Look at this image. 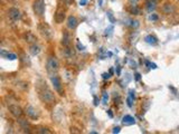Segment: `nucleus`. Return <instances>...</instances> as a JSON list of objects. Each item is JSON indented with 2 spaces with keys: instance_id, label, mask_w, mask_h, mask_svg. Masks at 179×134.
<instances>
[{
  "instance_id": "1",
  "label": "nucleus",
  "mask_w": 179,
  "mask_h": 134,
  "mask_svg": "<svg viewBox=\"0 0 179 134\" xmlns=\"http://www.w3.org/2000/svg\"><path fill=\"white\" fill-rule=\"evenodd\" d=\"M36 91L38 97L40 98V101L43 103L46 104H54L56 102V97H55L54 92L48 87V85L46 84V82H44L43 79H39L38 82L36 83Z\"/></svg>"
},
{
  "instance_id": "11",
  "label": "nucleus",
  "mask_w": 179,
  "mask_h": 134,
  "mask_svg": "<svg viewBox=\"0 0 179 134\" xmlns=\"http://www.w3.org/2000/svg\"><path fill=\"white\" fill-rule=\"evenodd\" d=\"M78 26V19L75 16H70L67 18V28L70 30L76 29V27Z\"/></svg>"
},
{
  "instance_id": "9",
  "label": "nucleus",
  "mask_w": 179,
  "mask_h": 134,
  "mask_svg": "<svg viewBox=\"0 0 179 134\" xmlns=\"http://www.w3.org/2000/svg\"><path fill=\"white\" fill-rule=\"evenodd\" d=\"M25 112H26L27 116H28V118H30L31 120H37V118H39L38 111L36 110L35 107H32V106H27Z\"/></svg>"
},
{
  "instance_id": "2",
  "label": "nucleus",
  "mask_w": 179,
  "mask_h": 134,
  "mask_svg": "<svg viewBox=\"0 0 179 134\" xmlns=\"http://www.w3.org/2000/svg\"><path fill=\"white\" fill-rule=\"evenodd\" d=\"M46 71L52 76L56 75L57 71H59V62L55 56H49L46 60Z\"/></svg>"
},
{
  "instance_id": "22",
  "label": "nucleus",
  "mask_w": 179,
  "mask_h": 134,
  "mask_svg": "<svg viewBox=\"0 0 179 134\" xmlns=\"http://www.w3.org/2000/svg\"><path fill=\"white\" fill-rule=\"evenodd\" d=\"M7 59H9V60H15L16 58H17V56L15 55V54H11V53H7V55L5 56Z\"/></svg>"
},
{
  "instance_id": "29",
  "label": "nucleus",
  "mask_w": 179,
  "mask_h": 134,
  "mask_svg": "<svg viewBox=\"0 0 179 134\" xmlns=\"http://www.w3.org/2000/svg\"><path fill=\"white\" fill-rule=\"evenodd\" d=\"M38 132H39V133H50V131H48V129H44V127L39 129Z\"/></svg>"
},
{
  "instance_id": "4",
  "label": "nucleus",
  "mask_w": 179,
  "mask_h": 134,
  "mask_svg": "<svg viewBox=\"0 0 179 134\" xmlns=\"http://www.w3.org/2000/svg\"><path fill=\"white\" fill-rule=\"evenodd\" d=\"M45 9H46V5L44 0H34L32 2V10L35 16L43 17L45 14Z\"/></svg>"
},
{
  "instance_id": "39",
  "label": "nucleus",
  "mask_w": 179,
  "mask_h": 134,
  "mask_svg": "<svg viewBox=\"0 0 179 134\" xmlns=\"http://www.w3.org/2000/svg\"><path fill=\"white\" fill-rule=\"evenodd\" d=\"M135 79H137V80L140 79V74H135Z\"/></svg>"
},
{
  "instance_id": "10",
  "label": "nucleus",
  "mask_w": 179,
  "mask_h": 134,
  "mask_svg": "<svg viewBox=\"0 0 179 134\" xmlns=\"http://www.w3.org/2000/svg\"><path fill=\"white\" fill-rule=\"evenodd\" d=\"M62 45L64 47H70L72 45V36L67 30H64L63 32V38H62Z\"/></svg>"
},
{
  "instance_id": "20",
  "label": "nucleus",
  "mask_w": 179,
  "mask_h": 134,
  "mask_svg": "<svg viewBox=\"0 0 179 134\" xmlns=\"http://www.w3.org/2000/svg\"><path fill=\"white\" fill-rule=\"evenodd\" d=\"M19 124L21 125V127H23V130H27L29 127V124H28V122L26 120H19Z\"/></svg>"
},
{
  "instance_id": "32",
  "label": "nucleus",
  "mask_w": 179,
  "mask_h": 134,
  "mask_svg": "<svg viewBox=\"0 0 179 134\" xmlns=\"http://www.w3.org/2000/svg\"><path fill=\"white\" fill-rule=\"evenodd\" d=\"M129 96H130V97H132L133 100H135V93H134V91L131 89V91L129 92Z\"/></svg>"
},
{
  "instance_id": "5",
  "label": "nucleus",
  "mask_w": 179,
  "mask_h": 134,
  "mask_svg": "<svg viewBox=\"0 0 179 134\" xmlns=\"http://www.w3.org/2000/svg\"><path fill=\"white\" fill-rule=\"evenodd\" d=\"M50 82H52V85H53L55 91L59 95H63V85L61 77L57 76V75H52L50 76Z\"/></svg>"
},
{
  "instance_id": "6",
  "label": "nucleus",
  "mask_w": 179,
  "mask_h": 134,
  "mask_svg": "<svg viewBox=\"0 0 179 134\" xmlns=\"http://www.w3.org/2000/svg\"><path fill=\"white\" fill-rule=\"evenodd\" d=\"M65 17H66V11H65V9L61 7V6H58L57 9H56V12H55L54 15V20L56 24H62L63 21L65 20Z\"/></svg>"
},
{
  "instance_id": "40",
  "label": "nucleus",
  "mask_w": 179,
  "mask_h": 134,
  "mask_svg": "<svg viewBox=\"0 0 179 134\" xmlns=\"http://www.w3.org/2000/svg\"><path fill=\"white\" fill-rule=\"evenodd\" d=\"M178 1H179V0H178Z\"/></svg>"
},
{
  "instance_id": "34",
  "label": "nucleus",
  "mask_w": 179,
  "mask_h": 134,
  "mask_svg": "<svg viewBox=\"0 0 179 134\" xmlns=\"http://www.w3.org/2000/svg\"><path fill=\"white\" fill-rule=\"evenodd\" d=\"M150 20H158V16L155 15V14H152V15L150 16Z\"/></svg>"
},
{
  "instance_id": "37",
  "label": "nucleus",
  "mask_w": 179,
  "mask_h": 134,
  "mask_svg": "<svg viewBox=\"0 0 179 134\" xmlns=\"http://www.w3.org/2000/svg\"><path fill=\"white\" fill-rule=\"evenodd\" d=\"M94 104H95V105H97V104H99V101H97V97H96V96L94 97Z\"/></svg>"
},
{
  "instance_id": "7",
  "label": "nucleus",
  "mask_w": 179,
  "mask_h": 134,
  "mask_svg": "<svg viewBox=\"0 0 179 134\" xmlns=\"http://www.w3.org/2000/svg\"><path fill=\"white\" fill-rule=\"evenodd\" d=\"M8 18H9L12 23H16V21L20 20V18H21V14H20L19 9L14 8V7L8 9Z\"/></svg>"
},
{
  "instance_id": "36",
  "label": "nucleus",
  "mask_w": 179,
  "mask_h": 134,
  "mask_svg": "<svg viewBox=\"0 0 179 134\" xmlns=\"http://www.w3.org/2000/svg\"><path fill=\"white\" fill-rule=\"evenodd\" d=\"M86 2H87V0H81V1H79V5H81V6H85Z\"/></svg>"
},
{
  "instance_id": "8",
  "label": "nucleus",
  "mask_w": 179,
  "mask_h": 134,
  "mask_svg": "<svg viewBox=\"0 0 179 134\" xmlns=\"http://www.w3.org/2000/svg\"><path fill=\"white\" fill-rule=\"evenodd\" d=\"M8 110L10 112L11 115H14L15 118H20L23 115V110L20 106H18L17 104H10L8 105Z\"/></svg>"
},
{
  "instance_id": "33",
  "label": "nucleus",
  "mask_w": 179,
  "mask_h": 134,
  "mask_svg": "<svg viewBox=\"0 0 179 134\" xmlns=\"http://www.w3.org/2000/svg\"><path fill=\"white\" fill-rule=\"evenodd\" d=\"M77 48L79 50H84V49H85V47H84L82 44H79V41H77Z\"/></svg>"
},
{
  "instance_id": "23",
  "label": "nucleus",
  "mask_w": 179,
  "mask_h": 134,
  "mask_svg": "<svg viewBox=\"0 0 179 134\" xmlns=\"http://www.w3.org/2000/svg\"><path fill=\"white\" fill-rule=\"evenodd\" d=\"M133 102H134V100H133L132 97H130V96H128V97H126V104H128V106H129V107H132Z\"/></svg>"
},
{
  "instance_id": "24",
  "label": "nucleus",
  "mask_w": 179,
  "mask_h": 134,
  "mask_svg": "<svg viewBox=\"0 0 179 134\" xmlns=\"http://www.w3.org/2000/svg\"><path fill=\"white\" fill-rule=\"evenodd\" d=\"M146 64H147V66H149V68H152V69H156V68H157V65H156V64L150 63L149 60H147V62H146Z\"/></svg>"
},
{
  "instance_id": "15",
  "label": "nucleus",
  "mask_w": 179,
  "mask_h": 134,
  "mask_svg": "<svg viewBox=\"0 0 179 134\" xmlns=\"http://www.w3.org/2000/svg\"><path fill=\"white\" fill-rule=\"evenodd\" d=\"M63 55L65 56L66 58H72V57H74L75 56V52H74V49L70 47H64L63 49Z\"/></svg>"
},
{
  "instance_id": "17",
  "label": "nucleus",
  "mask_w": 179,
  "mask_h": 134,
  "mask_svg": "<svg viewBox=\"0 0 179 134\" xmlns=\"http://www.w3.org/2000/svg\"><path fill=\"white\" fill-rule=\"evenodd\" d=\"M157 7V1H153V0H147V3H146V8L148 11H153Z\"/></svg>"
},
{
  "instance_id": "3",
  "label": "nucleus",
  "mask_w": 179,
  "mask_h": 134,
  "mask_svg": "<svg viewBox=\"0 0 179 134\" xmlns=\"http://www.w3.org/2000/svg\"><path fill=\"white\" fill-rule=\"evenodd\" d=\"M38 32L45 39L50 40L53 38V30H52L50 26L45 21H43L38 25Z\"/></svg>"
},
{
  "instance_id": "25",
  "label": "nucleus",
  "mask_w": 179,
  "mask_h": 134,
  "mask_svg": "<svg viewBox=\"0 0 179 134\" xmlns=\"http://www.w3.org/2000/svg\"><path fill=\"white\" fill-rule=\"evenodd\" d=\"M59 1L63 2V3H65L66 6H70V5H72L74 2V0H59Z\"/></svg>"
},
{
  "instance_id": "35",
  "label": "nucleus",
  "mask_w": 179,
  "mask_h": 134,
  "mask_svg": "<svg viewBox=\"0 0 179 134\" xmlns=\"http://www.w3.org/2000/svg\"><path fill=\"white\" fill-rule=\"evenodd\" d=\"M129 1L131 5H138V2H139V0H129Z\"/></svg>"
},
{
  "instance_id": "14",
  "label": "nucleus",
  "mask_w": 179,
  "mask_h": 134,
  "mask_svg": "<svg viewBox=\"0 0 179 134\" xmlns=\"http://www.w3.org/2000/svg\"><path fill=\"white\" fill-rule=\"evenodd\" d=\"M122 123H123V125H125V126L133 125V124H135V120H134V118H132L131 115H124V116L122 118Z\"/></svg>"
},
{
  "instance_id": "18",
  "label": "nucleus",
  "mask_w": 179,
  "mask_h": 134,
  "mask_svg": "<svg viewBox=\"0 0 179 134\" xmlns=\"http://www.w3.org/2000/svg\"><path fill=\"white\" fill-rule=\"evenodd\" d=\"M129 12L130 14H132V15H140V12H141V10L140 8L138 7V5H131L130 3V7H129Z\"/></svg>"
},
{
  "instance_id": "27",
  "label": "nucleus",
  "mask_w": 179,
  "mask_h": 134,
  "mask_svg": "<svg viewBox=\"0 0 179 134\" xmlns=\"http://www.w3.org/2000/svg\"><path fill=\"white\" fill-rule=\"evenodd\" d=\"M112 30H113V27H109L105 29V36H110L112 34Z\"/></svg>"
},
{
  "instance_id": "31",
  "label": "nucleus",
  "mask_w": 179,
  "mask_h": 134,
  "mask_svg": "<svg viewBox=\"0 0 179 134\" xmlns=\"http://www.w3.org/2000/svg\"><path fill=\"white\" fill-rule=\"evenodd\" d=\"M102 77H103V79H109L110 77H111V74H110V73H104V74L102 75Z\"/></svg>"
},
{
  "instance_id": "28",
  "label": "nucleus",
  "mask_w": 179,
  "mask_h": 134,
  "mask_svg": "<svg viewBox=\"0 0 179 134\" xmlns=\"http://www.w3.org/2000/svg\"><path fill=\"white\" fill-rule=\"evenodd\" d=\"M108 100H109V95H108V93H104L103 94V104H106Z\"/></svg>"
},
{
  "instance_id": "30",
  "label": "nucleus",
  "mask_w": 179,
  "mask_h": 134,
  "mask_svg": "<svg viewBox=\"0 0 179 134\" xmlns=\"http://www.w3.org/2000/svg\"><path fill=\"white\" fill-rule=\"evenodd\" d=\"M120 131H121V127H120V126H115V127L112 130V133H120Z\"/></svg>"
},
{
  "instance_id": "16",
  "label": "nucleus",
  "mask_w": 179,
  "mask_h": 134,
  "mask_svg": "<svg viewBox=\"0 0 179 134\" xmlns=\"http://www.w3.org/2000/svg\"><path fill=\"white\" fill-rule=\"evenodd\" d=\"M39 52H40V47H39L37 44H32V45L29 46V53H30L32 56L38 55Z\"/></svg>"
},
{
  "instance_id": "19",
  "label": "nucleus",
  "mask_w": 179,
  "mask_h": 134,
  "mask_svg": "<svg viewBox=\"0 0 179 134\" xmlns=\"http://www.w3.org/2000/svg\"><path fill=\"white\" fill-rule=\"evenodd\" d=\"M146 43L149 44V45H156L157 44V38L155 36H152V35H148V36H146Z\"/></svg>"
},
{
  "instance_id": "21",
  "label": "nucleus",
  "mask_w": 179,
  "mask_h": 134,
  "mask_svg": "<svg viewBox=\"0 0 179 134\" xmlns=\"http://www.w3.org/2000/svg\"><path fill=\"white\" fill-rule=\"evenodd\" d=\"M106 16H108L109 20L112 23V24H114V23H115V18L113 17V15H112V12H111V11H108V12H106Z\"/></svg>"
},
{
  "instance_id": "12",
  "label": "nucleus",
  "mask_w": 179,
  "mask_h": 134,
  "mask_svg": "<svg viewBox=\"0 0 179 134\" xmlns=\"http://www.w3.org/2000/svg\"><path fill=\"white\" fill-rule=\"evenodd\" d=\"M23 40H25L26 43L32 45V44H36L37 38H36V36H35L31 32H26L23 34Z\"/></svg>"
},
{
  "instance_id": "26",
  "label": "nucleus",
  "mask_w": 179,
  "mask_h": 134,
  "mask_svg": "<svg viewBox=\"0 0 179 134\" xmlns=\"http://www.w3.org/2000/svg\"><path fill=\"white\" fill-rule=\"evenodd\" d=\"M131 27H133V28H138V27H139V21H138V20H132V21H131Z\"/></svg>"
},
{
  "instance_id": "13",
  "label": "nucleus",
  "mask_w": 179,
  "mask_h": 134,
  "mask_svg": "<svg viewBox=\"0 0 179 134\" xmlns=\"http://www.w3.org/2000/svg\"><path fill=\"white\" fill-rule=\"evenodd\" d=\"M162 11L166 15H171V14H173L176 11V7L172 5L171 2H167V3H164L162 6Z\"/></svg>"
},
{
  "instance_id": "38",
  "label": "nucleus",
  "mask_w": 179,
  "mask_h": 134,
  "mask_svg": "<svg viewBox=\"0 0 179 134\" xmlns=\"http://www.w3.org/2000/svg\"><path fill=\"white\" fill-rule=\"evenodd\" d=\"M108 114H109L110 118H113V114H112V111H108Z\"/></svg>"
}]
</instances>
